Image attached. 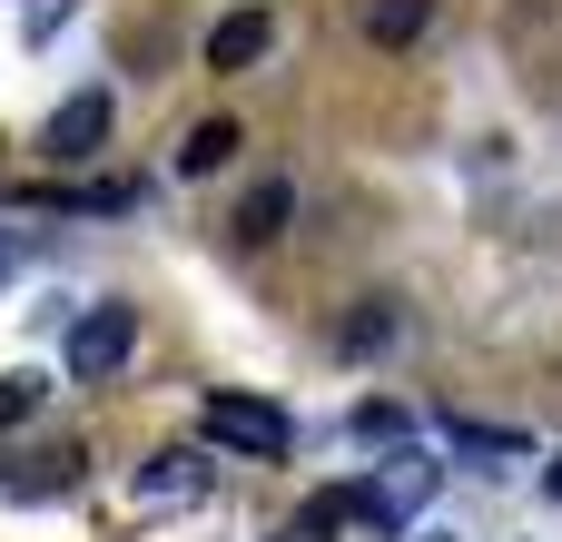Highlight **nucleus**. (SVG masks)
I'll return each mask as SVG.
<instances>
[{
  "label": "nucleus",
  "instance_id": "f257e3e1",
  "mask_svg": "<svg viewBox=\"0 0 562 542\" xmlns=\"http://www.w3.org/2000/svg\"><path fill=\"white\" fill-rule=\"evenodd\" d=\"M198 425H207V444H217V454H247V464H277V454L296 444V425H286L267 395H207V415H198Z\"/></svg>",
  "mask_w": 562,
  "mask_h": 542
},
{
  "label": "nucleus",
  "instance_id": "f03ea898",
  "mask_svg": "<svg viewBox=\"0 0 562 542\" xmlns=\"http://www.w3.org/2000/svg\"><path fill=\"white\" fill-rule=\"evenodd\" d=\"M128 346H138V306H89V316L69 326L59 365H69L79 385H99V375H119V365H128Z\"/></svg>",
  "mask_w": 562,
  "mask_h": 542
},
{
  "label": "nucleus",
  "instance_id": "7ed1b4c3",
  "mask_svg": "<svg viewBox=\"0 0 562 542\" xmlns=\"http://www.w3.org/2000/svg\"><path fill=\"white\" fill-rule=\"evenodd\" d=\"M277 49V20L267 10H227L217 30H207V69H257Z\"/></svg>",
  "mask_w": 562,
  "mask_h": 542
},
{
  "label": "nucleus",
  "instance_id": "20e7f679",
  "mask_svg": "<svg viewBox=\"0 0 562 542\" xmlns=\"http://www.w3.org/2000/svg\"><path fill=\"white\" fill-rule=\"evenodd\" d=\"M99 138H109V89H79L49 109V158H89Z\"/></svg>",
  "mask_w": 562,
  "mask_h": 542
},
{
  "label": "nucleus",
  "instance_id": "39448f33",
  "mask_svg": "<svg viewBox=\"0 0 562 542\" xmlns=\"http://www.w3.org/2000/svg\"><path fill=\"white\" fill-rule=\"evenodd\" d=\"M237 158V118H198L188 138H178V178H217Z\"/></svg>",
  "mask_w": 562,
  "mask_h": 542
},
{
  "label": "nucleus",
  "instance_id": "423d86ee",
  "mask_svg": "<svg viewBox=\"0 0 562 542\" xmlns=\"http://www.w3.org/2000/svg\"><path fill=\"white\" fill-rule=\"evenodd\" d=\"M286 217H296V178H267V188H247V207H237V237H247V247H267Z\"/></svg>",
  "mask_w": 562,
  "mask_h": 542
},
{
  "label": "nucleus",
  "instance_id": "0eeeda50",
  "mask_svg": "<svg viewBox=\"0 0 562 542\" xmlns=\"http://www.w3.org/2000/svg\"><path fill=\"white\" fill-rule=\"evenodd\" d=\"M336 346H346V355H385V346H395V306H385V296H356V316L336 326Z\"/></svg>",
  "mask_w": 562,
  "mask_h": 542
},
{
  "label": "nucleus",
  "instance_id": "6e6552de",
  "mask_svg": "<svg viewBox=\"0 0 562 542\" xmlns=\"http://www.w3.org/2000/svg\"><path fill=\"white\" fill-rule=\"evenodd\" d=\"M425 20H435V0H366V39L375 49H405Z\"/></svg>",
  "mask_w": 562,
  "mask_h": 542
},
{
  "label": "nucleus",
  "instance_id": "1a4fd4ad",
  "mask_svg": "<svg viewBox=\"0 0 562 542\" xmlns=\"http://www.w3.org/2000/svg\"><path fill=\"white\" fill-rule=\"evenodd\" d=\"M30 405H40V375H30V365H10V375H0V425H20Z\"/></svg>",
  "mask_w": 562,
  "mask_h": 542
},
{
  "label": "nucleus",
  "instance_id": "9d476101",
  "mask_svg": "<svg viewBox=\"0 0 562 542\" xmlns=\"http://www.w3.org/2000/svg\"><path fill=\"white\" fill-rule=\"evenodd\" d=\"M356 434H366V444H395V434H405V415H395V405H366V415H356Z\"/></svg>",
  "mask_w": 562,
  "mask_h": 542
},
{
  "label": "nucleus",
  "instance_id": "9b49d317",
  "mask_svg": "<svg viewBox=\"0 0 562 542\" xmlns=\"http://www.w3.org/2000/svg\"><path fill=\"white\" fill-rule=\"evenodd\" d=\"M188 484H198V464H188V454H158V474H148V494H188Z\"/></svg>",
  "mask_w": 562,
  "mask_h": 542
},
{
  "label": "nucleus",
  "instance_id": "f8f14e48",
  "mask_svg": "<svg viewBox=\"0 0 562 542\" xmlns=\"http://www.w3.org/2000/svg\"><path fill=\"white\" fill-rule=\"evenodd\" d=\"M277 542H326V533H306V523H286V533H277Z\"/></svg>",
  "mask_w": 562,
  "mask_h": 542
},
{
  "label": "nucleus",
  "instance_id": "ddd939ff",
  "mask_svg": "<svg viewBox=\"0 0 562 542\" xmlns=\"http://www.w3.org/2000/svg\"><path fill=\"white\" fill-rule=\"evenodd\" d=\"M425 542H445V533H425Z\"/></svg>",
  "mask_w": 562,
  "mask_h": 542
}]
</instances>
